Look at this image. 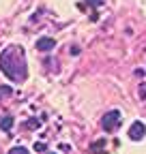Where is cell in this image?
<instances>
[{
	"instance_id": "obj_1",
	"label": "cell",
	"mask_w": 146,
	"mask_h": 154,
	"mask_svg": "<svg viewBox=\"0 0 146 154\" xmlns=\"http://www.w3.org/2000/svg\"><path fill=\"white\" fill-rule=\"evenodd\" d=\"M0 71L15 84L26 79L28 64H26V51L22 45H9L2 49V54H0Z\"/></svg>"
},
{
	"instance_id": "obj_10",
	"label": "cell",
	"mask_w": 146,
	"mask_h": 154,
	"mask_svg": "<svg viewBox=\"0 0 146 154\" xmlns=\"http://www.w3.org/2000/svg\"><path fill=\"white\" fill-rule=\"evenodd\" d=\"M105 141H97L95 146H93V154H97V152H101V146H103Z\"/></svg>"
},
{
	"instance_id": "obj_5",
	"label": "cell",
	"mask_w": 146,
	"mask_h": 154,
	"mask_svg": "<svg viewBox=\"0 0 146 154\" xmlns=\"http://www.w3.org/2000/svg\"><path fill=\"white\" fill-rule=\"evenodd\" d=\"M11 126H13V118H11V116H7V118L0 120V128H2V131H11Z\"/></svg>"
},
{
	"instance_id": "obj_7",
	"label": "cell",
	"mask_w": 146,
	"mask_h": 154,
	"mask_svg": "<svg viewBox=\"0 0 146 154\" xmlns=\"http://www.w3.org/2000/svg\"><path fill=\"white\" fill-rule=\"evenodd\" d=\"M13 94V90L9 88V86H0V99H5V96H11Z\"/></svg>"
},
{
	"instance_id": "obj_4",
	"label": "cell",
	"mask_w": 146,
	"mask_h": 154,
	"mask_svg": "<svg viewBox=\"0 0 146 154\" xmlns=\"http://www.w3.org/2000/svg\"><path fill=\"white\" fill-rule=\"evenodd\" d=\"M54 45H56V41L49 36H41V38H36V49L39 51H52Z\"/></svg>"
},
{
	"instance_id": "obj_6",
	"label": "cell",
	"mask_w": 146,
	"mask_h": 154,
	"mask_svg": "<svg viewBox=\"0 0 146 154\" xmlns=\"http://www.w3.org/2000/svg\"><path fill=\"white\" fill-rule=\"evenodd\" d=\"M7 154H30L28 152V148H22V146H15V148H11Z\"/></svg>"
},
{
	"instance_id": "obj_11",
	"label": "cell",
	"mask_w": 146,
	"mask_h": 154,
	"mask_svg": "<svg viewBox=\"0 0 146 154\" xmlns=\"http://www.w3.org/2000/svg\"><path fill=\"white\" fill-rule=\"evenodd\" d=\"M34 150H39V152H43V150H45V146H43V143H34Z\"/></svg>"
},
{
	"instance_id": "obj_12",
	"label": "cell",
	"mask_w": 146,
	"mask_h": 154,
	"mask_svg": "<svg viewBox=\"0 0 146 154\" xmlns=\"http://www.w3.org/2000/svg\"><path fill=\"white\" fill-rule=\"evenodd\" d=\"M49 154H54V152H49Z\"/></svg>"
},
{
	"instance_id": "obj_2",
	"label": "cell",
	"mask_w": 146,
	"mask_h": 154,
	"mask_svg": "<svg viewBox=\"0 0 146 154\" xmlns=\"http://www.w3.org/2000/svg\"><path fill=\"white\" fill-rule=\"evenodd\" d=\"M120 120H122V113H120L118 109H112V111H107V113L103 116L101 126H103V131H105V133H114V131L118 128Z\"/></svg>"
},
{
	"instance_id": "obj_8",
	"label": "cell",
	"mask_w": 146,
	"mask_h": 154,
	"mask_svg": "<svg viewBox=\"0 0 146 154\" xmlns=\"http://www.w3.org/2000/svg\"><path fill=\"white\" fill-rule=\"evenodd\" d=\"M86 2L93 7V9H97V7H101V5H103V0H86Z\"/></svg>"
},
{
	"instance_id": "obj_9",
	"label": "cell",
	"mask_w": 146,
	"mask_h": 154,
	"mask_svg": "<svg viewBox=\"0 0 146 154\" xmlns=\"http://www.w3.org/2000/svg\"><path fill=\"white\" fill-rule=\"evenodd\" d=\"M138 94H140V99H146V84H140V90H138Z\"/></svg>"
},
{
	"instance_id": "obj_3",
	"label": "cell",
	"mask_w": 146,
	"mask_h": 154,
	"mask_svg": "<svg viewBox=\"0 0 146 154\" xmlns=\"http://www.w3.org/2000/svg\"><path fill=\"white\" fill-rule=\"evenodd\" d=\"M144 137H146V124H144V122H133L131 128H129V139L140 141V139H144Z\"/></svg>"
}]
</instances>
